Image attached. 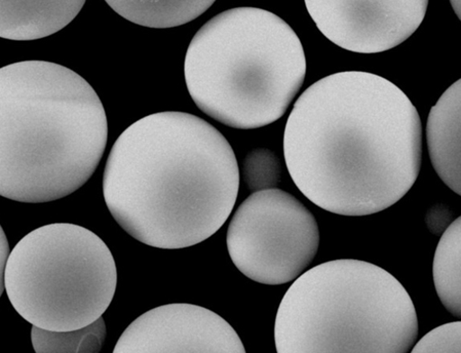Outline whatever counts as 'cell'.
Returning a JSON list of instances; mask_svg holds the SVG:
<instances>
[{
    "instance_id": "7a4b0ae2",
    "label": "cell",
    "mask_w": 461,
    "mask_h": 353,
    "mask_svg": "<svg viewBox=\"0 0 461 353\" xmlns=\"http://www.w3.org/2000/svg\"><path fill=\"white\" fill-rule=\"evenodd\" d=\"M240 171L233 148L201 117L161 112L130 126L110 150L103 194L131 238L182 249L209 240L232 213Z\"/></svg>"
},
{
    "instance_id": "9a60e30c",
    "label": "cell",
    "mask_w": 461,
    "mask_h": 353,
    "mask_svg": "<svg viewBox=\"0 0 461 353\" xmlns=\"http://www.w3.org/2000/svg\"><path fill=\"white\" fill-rule=\"evenodd\" d=\"M241 171L245 184L255 193L277 188L282 180L283 167L273 150L257 148L246 155Z\"/></svg>"
},
{
    "instance_id": "e0dca14e",
    "label": "cell",
    "mask_w": 461,
    "mask_h": 353,
    "mask_svg": "<svg viewBox=\"0 0 461 353\" xmlns=\"http://www.w3.org/2000/svg\"><path fill=\"white\" fill-rule=\"evenodd\" d=\"M426 222L429 231L436 235H439L452 223L453 213L448 207L438 204L429 209Z\"/></svg>"
},
{
    "instance_id": "8992f818",
    "label": "cell",
    "mask_w": 461,
    "mask_h": 353,
    "mask_svg": "<svg viewBox=\"0 0 461 353\" xmlns=\"http://www.w3.org/2000/svg\"><path fill=\"white\" fill-rule=\"evenodd\" d=\"M118 285L106 244L72 223L37 228L11 252L5 276L8 298L32 326L70 331L99 320Z\"/></svg>"
},
{
    "instance_id": "8fae6325",
    "label": "cell",
    "mask_w": 461,
    "mask_h": 353,
    "mask_svg": "<svg viewBox=\"0 0 461 353\" xmlns=\"http://www.w3.org/2000/svg\"><path fill=\"white\" fill-rule=\"evenodd\" d=\"M85 0H2L0 37L32 41L68 25L83 10Z\"/></svg>"
},
{
    "instance_id": "2e32d148",
    "label": "cell",
    "mask_w": 461,
    "mask_h": 353,
    "mask_svg": "<svg viewBox=\"0 0 461 353\" xmlns=\"http://www.w3.org/2000/svg\"><path fill=\"white\" fill-rule=\"evenodd\" d=\"M412 353H461V322L442 325L417 343L411 349Z\"/></svg>"
},
{
    "instance_id": "9c48e42d",
    "label": "cell",
    "mask_w": 461,
    "mask_h": 353,
    "mask_svg": "<svg viewBox=\"0 0 461 353\" xmlns=\"http://www.w3.org/2000/svg\"><path fill=\"white\" fill-rule=\"evenodd\" d=\"M113 353H245L239 334L216 312L190 303L153 308L123 332Z\"/></svg>"
},
{
    "instance_id": "ba28073f",
    "label": "cell",
    "mask_w": 461,
    "mask_h": 353,
    "mask_svg": "<svg viewBox=\"0 0 461 353\" xmlns=\"http://www.w3.org/2000/svg\"><path fill=\"white\" fill-rule=\"evenodd\" d=\"M304 5L319 30L334 45L354 53L376 54L405 42L424 21L429 2L306 0Z\"/></svg>"
},
{
    "instance_id": "5b68a950",
    "label": "cell",
    "mask_w": 461,
    "mask_h": 353,
    "mask_svg": "<svg viewBox=\"0 0 461 353\" xmlns=\"http://www.w3.org/2000/svg\"><path fill=\"white\" fill-rule=\"evenodd\" d=\"M408 292L387 270L337 259L302 274L276 320L278 353H407L418 337Z\"/></svg>"
},
{
    "instance_id": "5bb4252c",
    "label": "cell",
    "mask_w": 461,
    "mask_h": 353,
    "mask_svg": "<svg viewBox=\"0 0 461 353\" xmlns=\"http://www.w3.org/2000/svg\"><path fill=\"white\" fill-rule=\"evenodd\" d=\"M32 343L36 353H98L106 326L101 317L93 324L70 331H51L32 326Z\"/></svg>"
},
{
    "instance_id": "3957f363",
    "label": "cell",
    "mask_w": 461,
    "mask_h": 353,
    "mask_svg": "<svg viewBox=\"0 0 461 353\" xmlns=\"http://www.w3.org/2000/svg\"><path fill=\"white\" fill-rule=\"evenodd\" d=\"M103 104L78 73L48 61L0 69V195L59 201L97 169L107 144Z\"/></svg>"
},
{
    "instance_id": "277c9868",
    "label": "cell",
    "mask_w": 461,
    "mask_h": 353,
    "mask_svg": "<svg viewBox=\"0 0 461 353\" xmlns=\"http://www.w3.org/2000/svg\"><path fill=\"white\" fill-rule=\"evenodd\" d=\"M185 80L195 104L233 129L281 119L300 91L306 59L299 37L279 16L240 7L207 22L186 50Z\"/></svg>"
},
{
    "instance_id": "d6986e66",
    "label": "cell",
    "mask_w": 461,
    "mask_h": 353,
    "mask_svg": "<svg viewBox=\"0 0 461 353\" xmlns=\"http://www.w3.org/2000/svg\"><path fill=\"white\" fill-rule=\"evenodd\" d=\"M460 0H456V2H450V5L456 15V17L460 20Z\"/></svg>"
},
{
    "instance_id": "7c38bea8",
    "label": "cell",
    "mask_w": 461,
    "mask_h": 353,
    "mask_svg": "<svg viewBox=\"0 0 461 353\" xmlns=\"http://www.w3.org/2000/svg\"><path fill=\"white\" fill-rule=\"evenodd\" d=\"M215 2H106L126 20L149 28L167 29L188 23L206 13Z\"/></svg>"
},
{
    "instance_id": "30bf717a",
    "label": "cell",
    "mask_w": 461,
    "mask_h": 353,
    "mask_svg": "<svg viewBox=\"0 0 461 353\" xmlns=\"http://www.w3.org/2000/svg\"><path fill=\"white\" fill-rule=\"evenodd\" d=\"M461 81L440 97L429 113L427 140L433 167L453 192L461 195Z\"/></svg>"
},
{
    "instance_id": "52a82bcc",
    "label": "cell",
    "mask_w": 461,
    "mask_h": 353,
    "mask_svg": "<svg viewBox=\"0 0 461 353\" xmlns=\"http://www.w3.org/2000/svg\"><path fill=\"white\" fill-rule=\"evenodd\" d=\"M320 243L315 216L279 188L252 193L236 211L226 234L237 268L266 285L295 281L313 262Z\"/></svg>"
},
{
    "instance_id": "6da1fadb",
    "label": "cell",
    "mask_w": 461,
    "mask_h": 353,
    "mask_svg": "<svg viewBox=\"0 0 461 353\" xmlns=\"http://www.w3.org/2000/svg\"><path fill=\"white\" fill-rule=\"evenodd\" d=\"M284 151L307 200L338 215H372L400 202L417 180L420 120L408 96L385 77L339 72L297 99Z\"/></svg>"
},
{
    "instance_id": "ac0fdd59",
    "label": "cell",
    "mask_w": 461,
    "mask_h": 353,
    "mask_svg": "<svg viewBox=\"0 0 461 353\" xmlns=\"http://www.w3.org/2000/svg\"><path fill=\"white\" fill-rule=\"evenodd\" d=\"M0 232H2V294H3L4 291L5 290V270H6L7 263H8L11 253H10L9 242H8L6 234L5 232V230L3 229V227H2V231H0Z\"/></svg>"
},
{
    "instance_id": "4fadbf2b",
    "label": "cell",
    "mask_w": 461,
    "mask_h": 353,
    "mask_svg": "<svg viewBox=\"0 0 461 353\" xmlns=\"http://www.w3.org/2000/svg\"><path fill=\"white\" fill-rule=\"evenodd\" d=\"M461 218L457 217L443 232L433 263L437 294L445 308L461 317Z\"/></svg>"
}]
</instances>
